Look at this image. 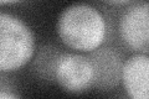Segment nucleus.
<instances>
[{"instance_id": "obj_1", "label": "nucleus", "mask_w": 149, "mask_h": 99, "mask_svg": "<svg viewBox=\"0 0 149 99\" xmlns=\"http://www.w3.org/2000/svg\"><path fill=\"white\" fill-rule=\"evenodd\" d=\"M56 32L68 48L90 53L104 44L107 21L103 14L90 4H72L60 14Z\"/></svg>"}, {"instance_id": "obj_2", "label": "nucleus", "mask_w": 149, "mask_h": 99, "mask_svg": "<svg viewBox=\"0 0 149 99\" xmlns=\"http://www.w3.org/2000/svg\"><path fill=\"white\" fill-rule=\"evenodd\" d=\"M34 31L20 17L0 11V73L21 69L35 55Z\"/></svg>"}, {"instance_id": "obj_3", "label": "nucleus", "mask_w": 149, "mask_h": 99, "mask_svg": "<svg viewBox=\"0 0 149 99\" xmlns=\"http://www.w3.org/2000/svg\"><path fill=\"white\" fill-rule=\"evenodd\" d=\"M54 81L71 94L93 88V68L90 58L80 53H60L54 68Z\"/></svg>"}, {"instance_id": "obj_4", "label": "nucleus", "mask_w": 149, "mask_h": 99, "mask_svg": "<svg viewBox=\"0 0 149 99\" xmlns=\"http://www.w3.org/2000/svg\"><path fill=\"white\" fill-rule=\"evenodd\" d=\"M119 36L133 52L149 51V5L147 1L130 5L119 20Z\"/></svg>"}, {"instance_id": "obj_5", "label": "nucleus", "mask_w": 149, "mask_h": 99, "mask_svg": "<svg viewBox=\"0 0 149 99\" xmlns=\"http://www.w3.org/2000/svg\"><path fill=\"white\" fill-rule=\"evenodd\" d=\"M88 56L93 68V87L111 91L119 86L122 73V56L111 47H98Z\"/></svg>"}, {"instance_id": "obj_6", "label": "nucleus", "mask_w": 149, "mask_h": 99, "mask_svg": "<svg viewBox=\"0 0 149 99\" xmlns=\"http://www.w3.org/2000/svg\"><path fill=\"white\" fill-rule=\"evenodd\" d=\"M120 83L132 99L149 97V57L148 53H136L123 62Z\"/></svg>"}, {"instance_id": "obj_7", "label": "nucleus", "mask_w": 149, "mask_h": 99, "mask_svg": "<svg viewBox=\"0 0 149 99\" xmlns=\"http://www.w3.org/2000/svg\"><path fill=\"white\" fill-rule=\"evenodd\" d=\"M3 92H15L13 83L4 76V73H0V93Z\"/></svg>"}, {"instance_id": "obj_8", "label": "nucleus", "mask_w": 149, "mask_h": 99, "mask_svg": "<svg viewBox=\"0 0 149 99\" xmlns=\"http://www.w3.org/2000/svg\"><path fill=\"white\" fill-rule=\"evenodd\" d=\"M107 5L111 6H125V5H133L137 3V0H102Z\"/></svg>"}, {"instance_id": "obj_9", "label": "nucleus", "mask_w": 149, "mask_h": 99, "mask_svg": "<svg viewBox=\"0 0 149 99\" xmlns=\"http://www.w3.org/2000/svg\"><path fill=\"white\" fill-rule=\"evenodd\" d=\"M22 1V0H0V5H14Z\"/></svg>"}]
</instances>
